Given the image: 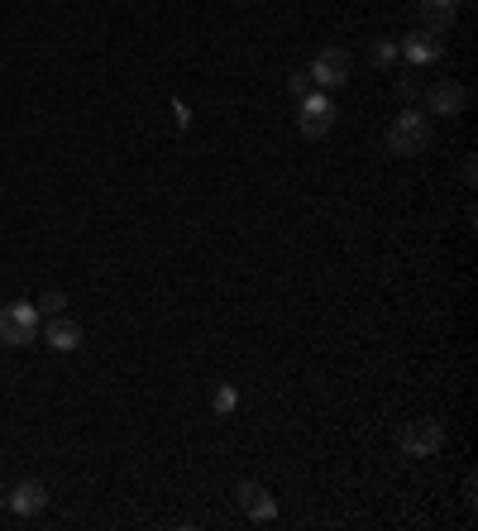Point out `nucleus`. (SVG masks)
<instances>
[{
    "instance_id": "nucleus-7",
    "label": "nucleus",
    "mask_w": 478,
    "mask_h": 531,
    "mask_svg": "<svg viewBox=\"0 0 478 531\" xmlns=\"http://www.w3.org/2000/svg\"><path fill=\"white\" fill-rule=\"evenodd\" d=\"M440 53H445V39H440V34H431V29H416V34H407V39L397 44V58H407L412 67L440 63Z\"/></svg>"
},
{
    "instance_id": "nucleus-5",
    "label": "nucleus",
    "mask_w": 478,
    "mask_h": 531,
    "mask_svg": "<svg viewBox=\"0 0 478 531\" xmlns=\"http://www.w3.org/2000/svg\"><path fill=\"white\" fill-rule=\"evenodd\" d=\"M397 445H402V455H412V460L440 455V450H445V426H440L435 417L407 421V426H402V436H397Z\"/></svg>"
},
{
    "instance_id": "nucleus-6",
    "label": "nucleus",
    "mask_w": 478,
    "mask_h": 531,
    "mask_svg": "<svg viewBox=\"0 0 478 531\" xmlns=\"http://www.w3.org/2000/svg\"><path fill=\"white\" fill-rule=\"evenodd\" d=\"M235 498H239V508H244V517H249V522H263V527H268V522H278V498H273L263 484H254V479H239Z\"/></svg>"
},
{
    "instance_id": "nucleus-11",
    "label": "nucleus",
    "mask_w": 478,
    "mask_h": 531,
    "mask_svg": "<svg viewBox=\"0 0 478 531\" xmlns=\"http://www.w3.org/2000/svg\"><path fill=\"white\" fill-rule=\"evenodd\" d=\"M459 10H450V5H431V0H421V29H431V34H445L450 24H455Z\"/></svg>"
},
{
    "instance_id": "nucleus-14",
    "label": "nucleus",
    "mask_w": 478,
    "mask_h": 531,
    "mask_svg": "<svg viewBox=\"0 0 478 531\" xmlns=\"http://www.w3.org/2000/svg\"><path fill=\"white\" fill-rule=\"evenodd\" d=\"M34 307H39V316H44V321H48V316H63V311H67V297H63V292H58V288H48L44 297L34 302Z\"/></svg>"
},
{
    "instance_id": "nucleus-19",
    "label": "nucleus",
    "mask_w": 478,
    "mask_h": 531,
    "mask_svg": "<svg viewBox=\"0 0 478 531\" xmlns=\"http://www.w3.org/2000/svg\"><path fill=\"white\" fill-rule=\"evenodd\" d=\"M0 508H5V488H0Z\"/></svg>"
},
{
    "instance_id": "nucleus-2",
    "label": "nucleus",
    "mask_w": 478,
    "mask_h": 531,
    "mask_svg": "<svg viewBox=\"0 0 478 531\" xmlns=\"http://www.w3.org/2000/svg\"><path fill=\"white\" fill-rule=\"evenodd\" d=\"M39 326H44V316H39L34 302H5V307H0V345H5V350L34 345V340H39Z\"/></svg>"
},
{
    "instance_id": "nucleus-1",
    "label": "nucleus",
    "mask_w": 478,
    "mask_h": 531,
    "mask_svg": "<svg viewBox=\"0 0 478 531\" xmlns=\"http://www.w3.org/2000/svg\"><path fill=\"white\" fill-rule=\"evenodd\" d=\"M426 149H431V115H421L416 106H407V111L388 125V154L416 158V154H426Z\"/></svg>"
},
{
    "instance_id": "nucleus-16",
    "label": "nucleus",
    "mask_w": 478,
    "mask_h": 531,
    "mask_svg": "<svg viewBox=\"0 0 478 531\" xmlns=\"http://www.w3.org/2000/svg\"><path fill=\"white\" fill-rule=\"evenodd\" d=\"M397 96H402V101H421V87H416V82H407V77H402V82H397Z\"/></svg>"
},
{
    "instance_id": "nucleus-3",
    "label": "nucleus",
    "mask_w": 478,
    "mask_h": 531,
    "mask_svg": "<svg viewBox=\"0 0 478 531\" xmlns=\"http://www.w3.org/2000/svg\"><path fill=\"white\" fill-rule=\"evenodd\" d=\"M306 77H311V87L316 91H340L354 77V58H349L345 48H321L311 67H306Z\"/></svg>"
},
{
    "instance_id": "nucleus-17",
    "label": "nucleus",
    "mask_w": 478,
    "mask_h": 531,
    "mask_svg": "<svg viewBox=\"0 0 478 531\" xmlns=\"http://www.w3.org/2000/svg\"><path fill=\"white\" fill-rule=\"evenodd\" d=\"M173 115H177V130H187V125H192V111H187L182 101H173Z\"/></svg>"
},
{
    "instance_id": "nucleus-10",
    "label": "nucleus",
    "mask_w": 478,
    "mask_h": 531,
    "mask_svg": "<svg viewBox=\"0 0 478 531\" xmlns=\"http://www.w3.org/2000/svg\"><path fill=\"white\" fill-rule=\"evenodd\" d=\"M39 335H44L48 345H53V350L58 354H72L77 350V345H82V326H77V321H72V316H48L44 326H39Z\"/></svg>"
},
{
    "instance_id": "nucleus-4",
    "label": "nucleus",
    "mask_w": 478,
    "mask_h": 531,
    "mask_svg": "<svg viewBox=\"0 0 478 531\" xmlns=\"http://www.w3.org/2000/svg\"><path fill=\"white\" fill-rule=\"evenodd\" d=\"M335 96L330 91H311V96H302L297 101V130L306 134V139H326L330 130H335Z\"/></svg>"
},
{
    "instance_id": "nucleus-9",
    "label": "nucleus",
    "mask_w": 478,
    "mask_h": 531,
    "mask_svg": "<svg viewBox=\"0 0 478 531\" xmlns=\"http://www.w3.org/2000/svg\"><path fill=\"white\" fill-rule=\"evenodd\" d=\"M464 106H469V91L459 87V82H450V77L426 91V111L431 115H464Z\"/></svg>"
},
{
    "instance_id": "nucleus-12",
    "label": "nucleus",
    "mask_w": 478,
    "mask_h": 531,
    "mask_svg": "<svg viewBox=\"0 0 478 531\" xmlns=\"http://www.w3.org/2000/svg\"><path fill=\"white\" fill-rule=\"evenodd\" d=\"M235 407H239L235 383H216V388H211V412H216V417H230Z\"/></svg>"
},
{
    "instance_id": "nucleus-13",
    "label": "nucleus",
    "mask_w": 478,
    "mask_h": 531,
    "mask_svg": "<svg viewBox=\"0 0 478 531\" xmlns=\"http://www.w3.org/2000/svg\"><path fill=\"white\" fill-rule=\"evenodd\" d=\"M369 58H373V63H378V67H383V72H388V67L397 63V39H373Z\"/></svg>"
},
{
    "instance_id": "nucleus-18",
    "label": "nucleus",
    "mask_w": 478,
    "mask_h": 531,
    "mask_svg": "<svg viewBox=\"0 0 478 531\" xmlns=\"http://www.w3.org/2000/svg\"><path fill=\"white\" fill-rule=\"evenodd\" d=\"M431 5H450V10H459V5H464V0H431Z\"/></svg>"
},
{
    "instance_id": "nucleus-15",
    "label": "nucleus",
    "mask_w": 478,
    "mask_h": 531,
    "mask_svg": "<svg viewBox=\"0 0 478 531\" xmlns=\"http://www.w3.org/2000/svg\"><path fill=\"white\" fill-rule=\"evenodd\" d=\"M287 91H292V96H297V101H302V96H311V77H306V72H297V77H292V82H287Z\"/></svg>"
},
{
    "instance_id": "nucleus-8",
    "label": "nucleus",
    "mask_w": 478,
    "mask_h": 531,
    "mask_svg": "<svg viewBox=\"0 0 478 531\" xmlns=\"http://www.w3.org/2000/svg\"><path fill=\"white\" fill-rule=\"evenodd\" d=\"M5 508L15 512V517H39L48 508V488L39 479H24V484H15L5 493Z\"/></svg>"
}]
</instances>
